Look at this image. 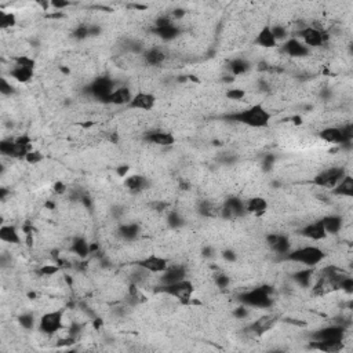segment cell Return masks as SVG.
I'll return each mask as SVG.
<instances>
[{
  "instance_id": "28",
  "label": "cell",
  "mask_w": 353,
  "mask_h": 353,
  "mask_svg": "<svg viewBox=\"0 0 353 353\" xmlns=\"http://www.w3.org/2000/svg\"><path fill=\"white\" fill-rule=\"evenodd\" d=\"M90 243L84 239V237H80L77 236L75 237L72 243H70V251L76 254L79 258H86L90 255Z\"/></svg>"
},
{
  "instance_id": "23",
  "label": "cell",
  "mask_w": 353,
  "mask_h": 353,
  "mask_svg": "<svg viewBox=\"0 0 353 353\" xmlns=\"http://www.w3.org/2000/svg\"><path fill=\"white\" fill-rule=\"evenodd\" d=\"M166 53L159 47H150L144 51L145 62L150 66H159L166 61Z\"/></svg>"
},
{
  "instance_id": "52",
  "label": "cell",
  "mask_w": 353,
  "mask_h": 353,
  "mask_svg": "<svg viewBox=\"0 0 353 353\" xmlns=\"http://www.w3.org/2000/svg\"><path fill=\"white\" fill-rule=\"evenodd\" d=\"M171 24H174V21H172L171 17H170V16H160V17H157V18H156L155 29L168 27V25H171Z\"/></svg>"
},
{
  "instance_id": "16",
  "label": "cell",
  "mask_w": 353,
  "mask_h": 353,
  "mask_svg": "<svg viewBox=\"0 0 353 353\" xmlns=\"http://www.w3.org/2000/svg\"><path fill=\"white\" fill-rule=\"evenodd\" d=\"M187 279V268L182 265H168L164 272L161 273L160 276V284L161 286H167V284L176 283Z\"/></svg>"
},
{
  "instance_id": "40",
  "label": "cell",
  "mask_w": 353,
  "mask_h": 353,
  "mask_svg": "<svg viewBox=\"0 0 353 353\" xmlns=\"http://www.w3.org/2000/svg\"><path fill=\"white\" fill-rule=\"evenodd\" d=\"M18 323L22 328L25 330H32L35 324H36V319H35V315L32 313H22V315L18 316Z\"/></svg>"
},
{
  "instance_id": "43",
  "label": "cell",
  "mask_w": 353,
  "mask_h": 353,
  "mask_svg": "<svg viewBox=\"0 0 353 353\" xmlns=\"http://www.w3.org/2000/svg\"><path fill=\"white\" fill-rule=\"evenodd\" d=\"M72 36L76 39V40H84V39L90 38V33H89V25H79L76 28L75 31L72 32Z\"/></svg>"
},
{
  "instance_id": "8",
  "label": "cell",
  "mask_w": 353,
  "mask_h": 353,
  "mask_svg": "<svg viewBox=\"0 0 353 353\" xmlns=\"http://www.w3.org/2000/svg\"><path fill=\"white\" fill-rule=\"evenodd\" d=\"M312 339L315 342H343L345 337V328L338 324L323 327L320 330H316L312 335Z\"/></svg>"
},
{
  "instance_id": "22",
  "label": "cell",
  "mask_w": 353,
  "mask_h": 353,
  "mask_svg": "<svg viewBox=\"0 0 353 353\" xmlns=\"http://www.w3.org/2000/svg\"><path fill=\"white\" fill-rule=\"evenodd\" d=\"M332 195L343 196V198H352L353 196V176L346 174L335 187L331 189Z\"/></svg>"
},
{
  "instance_id": "5",
  "label": "cell",
  "mask_w": 353,
  "mask_h": 353,
  "mask_svg": "<svg viewBox=\"0 0 353 353\" xmlns=\"http://www.w3.org/2000/svg\"><path fill=\"white\" fill-rule=\"evenodd\" d=\"M62 328H64V310L47 312L39 320V330L48 337L55 335Z\"/></svg>"
},
{
  "instance_id": "56",
  "label": "cell",
  "mask_w": 353,
  "mask_h": 353,
  "mask_svg": "<svg viewBox=\"0 0 353 353\" xmlns=\"http://www.w3.org/2000/svg\"><path fill=\"white\" fill-rule=\"evenodd\" d=\"M202 257L204 259H211V258L215 257V250L213 246H204L202 248Z\"/></svg>"
},
{
  "instance_id": "36",
  "label": "cell",
  "mask_w": 353,
  "mask_h": 353,
  "mask_svg": "<svg viewBox=\"0 0 353 353\" xmlns=\"http://www.w3.org/2000/svg\"><path fill=\"white\" fill-rule=\"evenodd\" d=\"M167 225L171 228V229H181L182 226L185 225V220L178 211H170L167 214Z\"/></svg>"
},
{
  "instance_id": "57",
  "label": "cell",
  "mask_w": 353,
  "mask_h": 353,
  "mask_svg": "<svg viewBox=\"0 0 353 353\" xmlns=\"http://www.w3.org/2000/svg\"><path fill=\"white\" fill-rule=\"evenodd\" d=\"M70 3L69 2H62V0H53V2H50V6L53 7V9H55V10H62V9H66L68 6H69Z\"/></svg>"
},
{
  "instance_id": "2",
  "label": "cell",
  "mask_w": 353,
  "mask_h": 353,
  "mask_svg": "<svg viewBox=\"0 0 353 353\" xmlns=\"http://www.w3.org/2000/svg\"><path fill=\"white\" fill-rule=\"evenodd\" d=\"M273 293L275 290L271 286H261L257 289H252L250 291L243 293L239 297L243 305L248 308H258V309H269L273 305Z\"/></svg>"
},
{
  "instance_id": "29",
  "label": "cell",
  "mask_w": 353,
  "mask_h": 353,
  "mask_svg": "<svg viewBox=\"0 0 353 353\" xmlns=\"http://www.w3.org/2000/svg\"><path fill=\"white\" fill-rule=\"evenodd\" d=\"M268 210V202L263 198H252L248 202H246V211L248 214L254 215H262L267 213Z\"/></svg>"
},
{
  "instance_id": "49",
  "label": "cell",
  "mask_w": 353,
  "mask_h": 353,
  "mask_svg": "<svg viewBox=\"0 0 353 353\" xmlns=\"http://www.w3.org/2000/svg\"><path fill=\"white\" fill-rule=\"evenodd\" d=\"M339 290L345 291L346 294H352L353 293V279L346 275V276H345V278L341 280V283H339Z\"/></svg>"
},
{
  "instance_id": "18",
  "label": "cell",
  "mask_w": 353,
  "mask_h": 353,
  "mask_svg": "<svg viewBox=\"0 0 353 353\" xmlns=\"http://www.w3.org/2000/svg\"><path fill=\"white\" fill-rule=\"evenodd\" d=\"M156 105V97L150 93H137L134 94L133 100L129 104L130 109H139V111H150Z\"/></svg>"
},
{
  "instance_id": "63",
  "label": "cell",
  "mask_w": 353,
  "mask_h": 353,
  "mask_svg": "<svg viewBox=\"0 0 353 353\" xmlns=\"http://www.w3.org/2000/svg\"><path fill=\"white\" fill-rule=\"evenodd\" d=\"M7 193H9V191H7L6 188H2V189H0V199H2V200H6Z\"/></svg>"
},
{
  "instance_id": "39",
  "label": "cell",
  "mask_w": 353,
  "mask_h": 353,
  "mask_svg": "<svg viewBox=\"0 0 353 353\" xmlns=\"http://www.w3.org/2000/svg\"><path fill=\"white\" fill-rule=\"evenodd\" d=\"M148 275H149V272H146L145 269H142V268L137 265L135 271L131 273L130 282H131V284H135V286H141L148 279Z\"/></svg>"
},
{
  "instance_id": "1",
  "label": "cell",
  "mask_w": 353,
  "mask_h": 353,
  "mask_svg": "<svg viewBox=\"0 0 353 353\" xmlns=\"http://www.w3.org/2000/svg\"><path fill=\"white\" fill-rule=\"evenodd\" d=\"M224 119L228 122L244 124V126L254 127V129H263V127L269 126L272 115L269 111H267V108L263 107L262 104H255V105L239 111V112L225 115Z\"/></svg>"
},
{
  "instance_id": "31",
  "label": "cell",
  "mask_w": 353,
  "mask_h": 353,
  "mask_svg": "<svg viewBox=\"0 0 353 353\" xmlns=\"http://www.w3.org/2000/svg\"><path fill=\"white\" fill-rule=\"evenodd\" d=\"M293 280L301 287H305V289L310 287L312 282H313V269L305 267L304 269H301V271L293 275Z\"/></svg>"
},
{
  "instance_id": "61",
  "label": "cell",
  "mask_w": 353,
  "mask_h": 353,
  "mask_svg": "<svg viewBox=\"0 0 353 353\" xmlns=\"http://www.w3.org/2000/svg\"><path fill=\"white\" fill-rule=\"evenodd\" d=\"M54 191L57 193H64L65 191H66V188H65V185L62 182H57V184L54 185Z\"/></svg>"
},
{
  "instance_id": "17",
  "label": "cell",
  "mask_w": 353,
  "mask_h": 353,
  "mask_svg": "<svg viewBox=\"0 0 353 353\" xmlns=\"http://www.w3.org/2000/svg\"><path fill=\"white\" fill-rule=\"evenodd\" d=\"M144 139L149 144L157 145V146H172L175 144V137L174 134L167 133V131H161V130H155V131H149L145 134Z\"/></svg>"
},
{
  "instance_id": "48",
  "label": "cell",
  "mask_w": 353,
  "mask_h": 353,
  "mask_svg": "<svg viewBox=\"0 0 353 353\" xmlns=\"http://www.w3.org/2000/svg\"><path fill=\"white\" fill-rule=\"evenodd\" d=\"M220 161L221 164L232 166V164H235L236 161H237V156H236L235 153H232V152H225V153H222V155L220 156Z\"/></svg>"
},
{
  "instance_id": "44",
  "label": "cell",
  "mask_w": 353,
  "mask_h": 353,
  "mask_svg": "<svg viewBox=\"0 0 353 353\" xmlns=\"http://www.w3.org/2000/svg\"><path fill=\"white\" fill-rule=\"evenodd\" d=\"M271 29H272L273 36H275V39H276L278 42L286 40V38L289 36L287 29H286V27H283V25H275V27H271Z\"/></svg>"
},
{
  "instance_id": "10",
  "label": "cell",
  "mask_w": 353,
  "mask_h": 353,
  "mask_svg": "<svg viewBox=\"0 0 353 353\" xmlns=\"http://www.w3.org/2000/svg\"><path fill=\"white\" fill-rule=\"evenodd\" d=\"M32 150V145L20 144L17 139H3L0 142V152L13 159H25V156Z\"/></svg>"
},
{
  "instance_id": "38",
  "label": "cell",
  "mask_w": 353,
  "mask_h": 353,
  "mask_svg": "<svg viewBox=\"0 0 353 353\" xmlns=\"http://www.w3.org/2000/svg\"><path fill=\"white\" fill-rule=\"evenodd\" d=\"M17 24V18L13 13L0 11V29H10Z\"/></svg>"
},
{
  "instance_id": "37",
  "label": "cell",
  "mask_w": 353,
  "mask_h": 353,
  "mask_svg": "<svg viewBox=\"0 0 353 353\" xmlns=\"http://www.w3.org/2000/svg\"><path fill=\"white\" fill-rule=\"evenodd\" d=\"M198 211L202 217L210 218V217H214L215 213H217V209H215V206L210 200H202L198 206Z\"/></svg>"
},
{
  "instance_id": "19",
  "label": "cell",
  "mask_w": 353,
  "mask_h": 353,
  "mask_svg": "<svg viewBox=\"0 0 353 353\" xmlns=\"http://www.w3.org/2000/svg\"><path fill=\"white\" fill-rule=\"evenodd\" d=\"M301 235L309 239V240H315V241H320L324 240L327 237V232L324 229V226L321 224V221H316V222H312V224L305 225L300 232Z\"/></svg>"
},
{
  "instance_id": "60",
  "label": "cell",
  "mask_w": 353,
  "mask_h": 353,
  "mask_svg": "<svg viewBox=\"0 0 353 353\" xmlns=\"http://www.w3.org/2000/svg\"><path fill=\"white\" fill-rule=\"evenodd\" d=\"M185 14H187V11L184 10V9H175V10L171 13V18H174V20H181V18L185 17Z\"/></svg>"
},
{
  "instance_id": "47",
  "label": "cell",
  "mask_w": 353,
  "mask_h": 353,
  "mask_svg": "<svg viewBox=\"0 0 353 353\" xmlns=\"http://www.w3.org/2000/svg\"><path fill=\"white\" fill-rule=\"evenodd\" d=\"M214 282L217 287H220V289H226V287L230 284V278L228 276V275H225V273H218V275L215 276Z\"/></svg>"
},
{
  "instance_id": "13",
  "label": "cell",
  "mask_w": 353,
  "mask_h": 353,
  "mask_svg": "<svg viewBox=\"0 0 353 353\" xmlns=\"http://www.w3.org/2000/svg\"><path fill=\"white\" fill-rule=\"evenodd\" d=\"M268 246L271 247V250L275 251L279 255H287L291 251V243L290 239L286 235L282 233H271L267 236Z\"/></svg>"
},
{
  "instance_id": "12",
  "label": "cell",
  "mask_w": 353,
  "mask_h": 353,
  "mask_svg": "<svg viewBox=\"0 0 353 353\" xmlns=\"http://www.w3.org/2000/svg\"><path fill=\"white\" fill-rule=\"evenodd\" d=\"M278 320V316L273 315V313H268V315L258 317L255 321H252L251 324L247 327V331L250 332L251 335H254V337H259V335H263L269 330H272L273 327L276 326Z\"/></svg>"
},
{
  "instance_id": "34",
  "label": "cell",
  "mask_w": 353,
  "mask_h": 353,
  "mask_svg": "<svg viewBox=\"0 0 353 353\" xmlns=\"http://www.w3.org/2000/svg\"><path fill=\"white\" fill-rule=\"evenodd\" d=\"M153 32H155L156 36L160 38L161 40L170 42V40H174V39L180 35V28L176 27L175 24H171V25H168V27L155 29Z\"/></svg>"
},
{
  "instance_id": "14",
  "label": "cell",
  "mask_w": 353,
  "mask_h": 353,
  "mask_svg": "<svg viewBox=\"0 0 353 353\" xmlns=\"http://www.w3.org/2000/svg\"><path fill=\"white\" fill-rule=\"evenodd\" d=\"M137 265L142 268V269H145L146 272L159 273V275H161V273L164 272L167 268H168V261H167L166 258L160 257V255H155V254H152V255H149V257H146L144 258V259L138 261Z\"/></svg>"
},
{
  "instance_id": "27",
  "label": "cell",
  "mask_w": 353,
  "mask_h": 353,
  "mask_svg": "<svg viewBox=\"0 0 353 353\" xmlns=\"http://www.w3.org/2000/svg\"><path fill=\"white\" fill-rule=\"evenodd\" d=\"M320 221L326 229L327 235H337L338 232L342 229L343 220L339 215H327Z\"/></svg>"
},
{
  "instance_id": "4",
  "label": "cell",
  "mask_w": 353,
  "mask_h": 353,
  "mask_svg": "<svg viewBox=\"0 0 353 353\" xmlns=\"http://www.w3.org/2000/svg\"><path fill=\"white\" fill-rule=\"evenodd\" d=\"M161 293H164L167 295H171L172 298H176L178 301H181L184 304H188L191 298H192L193 293H195V286L191 280H181L176 283L167 284V286H160L159 289Z\"/></svg>"
},
{
  "instance_id": "50",
  "label": "cell",
  "mask_w": 353,
  "mask_h": 353,
  "mask_svg": "<svg viewBox=\"0 0 353 353\" xmlns=\"http://www.w3.org/2000/svg\"><path fill=\"white\" fill-rule=\"evenodd\" d=\"M275 163H276V156L275 155H271V153H268V155L263 156L262 159V170L263 171H271L273 168V166H275Z\"/></svg>"
},
{
  "instance_id": "42",
  "label": "cell",
  "mask_w": 353,
  "mask_h": 353,
  "mask_svg": "<svg viewBox=\"0 0 353 353\" xmlns=\"http://www.w3.org/2000/svg\"><path fill=\"white\" fill-rule=\"evenodd\" d=\"M16 93V89L6 77L0 79V94L3 97H10Z\"/></svg>"
},
{
  "instance_id": "21",
  "label": "cell",
  "mask_w": 353,
  "mask_h": 353,
  "mask_svg": "<svg viewBox=\"0 0 353 353\" xmlns=\"http://www.w3.org/2000/svg\"><path fill=\"white\" fill-rule=\"evenodd\" d=\"M133 100V94L127 86H122L115 89L109 100H108V104H112V105H129L130 102Z\"/></svg>"
},
{
  "instance_id": "7",
  "label": "cell",
  "mask_w": 353,
  "mask_h": 353,
  "mask_svg": "<svg viewBox=\"0 0 353 353\" xmlns=\"http://www.w3.org/2000/svg\"><path fill=\"white\" fill-rule=\"evenodd\" d=\"M346 174L348 172L343 167H330V168H326V170L319 172L312 182L315 184L316 187L332 189Z\"/></svg>"
},
{
  "instance_id": "24",
  "label": "cell",
  "mask_w": 353,
  "mask_h": 353,
  "mask_svg": "<svg viewBox=\"0 0 353 353\" xmlns=\"http://www.w3.org/2000/svg\"><path fill=\"white\" fill-rule=\"evenodd\" d=\"M255 44L263 48H273L278 46V40L275 39L271 27H263L255 39Z\"/></svg>"
},
{
  "instance_id": "59",
  "label": "cell",
  "mask_w": 353,
  "mask_h": 353,
  "mask_svg": "<svg viewBox=\"0 0 353 353\" xmlns=\"http://www.w3.org/2000/svg\"><path fill=\"white\" fill-rule=\"evenodd\" d=\"M102 32V28L98 27V25H89V33H90V38H93V36H98V35H101Z\"/></svg>"
},
{
  "instance_id": "32",
  "label": "cell",
  "mask_w": 353,
  "mask_h": 353,
  "mask_svg": "<svg viewBox=\"0 0 353 353\" xmlns=\"http://www.w3.org/2000/svg\"><path fill=\"white\" fill-rule=\"evenodd\" d=\"M320 138L328 144H342V133H341L339 127H327V129L321 130Z\"/></svg>"
},
{
  "instance_id": "15",
  "label": "cell",
  "mask_w": 353,
  "mask_h": 353,
  "mask_svg": "<svg viewBox=\"0 0 353 353\" xmlns=\"http://www.w3.org/2000/svg\"><path fill=\"white\" fill-rule=\"evenodd\" d=\"M282 51L284 54H287L290 57H294V58H301V57H306L309 55L310 48L306 47L305 44L301 42L300 39L291 38L287 42H284L282 46Z\"/></svg>"
},
{
  "instance_id": "3",
  "label": "cell",
  "mask_w": 353,
  "mask_h": 353,
  "mask_svg": "<svg viewBox=\"0 0 353 353\" xmlns=\"http://www.w3.org/2000/svg\"><path fill=\"white\" fill-rule=\"evenodd\" d=\"M324 257H326L324 251L317 246L301 247L298 250H291L287 255H284L287 261L302 263L306 268H315L324 259Z\"/></svg>"
},
{
  "instance_id": "9",
  "label": "cell",
  "mask_w": 353,
  "mask_h": 353,
  "mask_svg": "<svg viewBox=\"0 0 353 353\" xmlns=\"http://www.w3.org/2000/svg\"><path fill=\"white\" fill-rule=\"evenodd\" d=\"M246 202L237 196H229L221 209V217L225 220H236L246 214Z\"/></svg>"
},
{
  "instance_id": "20",
  "label": "cell",
  "mask_w": 353,
  "mask_h": 353,
  "mask_svg": "<svg viewBox=\"0 0 353 353\" xmlns=\"http://www.w3.org/2000/svg\"><path fill=\"white\" fill-rule=\"evenodd\" d=\"M124 185L129 189L131 193H141L144 192L145 189H148L150 185L149 180L144 175H138V174H134L126 178Z\"/></svg>"
},
{
  "instance_id": "55",
  "label": "cell",
  "mask_w": 353,
  "mask_h": 353,
  "mask_svg": "<svg viewBox=\"0 0 353 353\" xmlns=\"http://www.w3.org/2000/svg\"><path fill=\"white\" fill-rule=\"evenodd\" d=\"M226 97L229 100H241L244 97V91L240 90V89H232L226 93Z\"/></svg>"
},
{
  "instance_id": "54",
  "label": "cell",
  "mask_w": 353,
  "mask_h": 353,
  "mask_svg": "<svg viewBox=\"0 0 353 353\" xmlns=\"http://www.w3.org/2000/svg\"><path fill=\"white\" fill-rule=\"evenodd\" d=\"M81 330H83V326H81V324H79V323H73V324L69 327V330H68V335L72 338H75V339H77L79 335L81 334Z\"/></svg>"
},
{
  "instance_id": "6",
  "label": "cell",
  "mask_w": 353,
  "mask_h": 353,
  "mask_svg": "<svg viewBox=\"0 0 353 353\" xmlns=\"http://www.w3.org/2000/svg\"><path fill=\"white\" fill-rule=\"evenodd\" d=\"M89 89V94L91 97H94L96 100L101 102H107L109 100V97L115 91V81L111 79V77H107V76H101V77H97L96 80L91 83L90 86L87 87Z\"/></svg>"
},
{
  "instance_id": "53",
  "label": "cell",
  "mask_w": 353,
  "mask_h": 353,
  "mask_svg": "<svg viewBox=\"0 0 353 353\" xmlns=\"http://www.w3.org/2000/svg\"><path fill=\"white\" fill-rule=\"evenodd\" d=\"M222 258H224L226 262L233 263L237 261V254H236L235 250H232V248H226V250L222 251Z\"/></svg>"
},
{
  "instance_id": "41",
  "label": "cell",
  "mask_w": 353,
  "mask_h": 353,
  "mask_svg": "<svg viewBox=\"0 0 353 353\" xmlns=\"http://www.w3.org/2000/svg\"><path fill=\"white\" fill-rule=\"evenodd\" d=\"M14 65L17 66H24V68H29V69H35L36 68V61L31 57L27 55H20L14 58Z\"/></svg>"
},
{
  "instance_id": "30",
  "label": "cell",
  "mask_w": 353,
  "mask_h": 353,
  "mask_svg": "<svg viewBox=\"0 0 353 353\" xmlns=\"http://www.w3.org/2000/svg\"><path fill=\"white\" fill-rule=\"evenodd\" d=\"M11 79H14L18 83H28L33 79L35 76V69H29V68H24V66H17L14 65L10 69Z\"/></svg>"
},
{
  "instance_id": "46",
  "label": "cell",
  "mask_w": 353,
  "mask_h": 353,
  "mask_svg": "<svg viewBox=\"0 0 353 353\" xmlns=\"http://www.w3.org/2000/svg\"><path fill=\"white\" fill-rule=\"evenodd\" d=\"M232 315L235 316L236 319H239V320H246L247 317L250 316V310H248V306L246 305H239L237 308H236L235 310H233V313Z\"/></svg>"
},
{
  "instance_id": "58",
  "label": "cell",
  "mask_w": 353,
  "mask_h": 353,
  "mask_svg": "<svg viewBox=\"0 0 353 353\" xmlns=\"http://www.w3.org/2000/svg\"><path fill=\"white\" fill-rule=\"evenodd\" d=\"M123 213H124V209L122 207V206H113L112 210H111V214H112L113 218H116V220L122 218Z\"/></svg>"
},
{
  "instance_id": "25",
  "label": "cell",
  "mask_w": 353,
  "mask_h": 353,
  "mask_svg": "<svg viewBox=\"0 0 353 353\" xmlns=\"http://www.w3.org/2000/svg\"><path fill=\"white\" fill-rule=\"evenodd\" d=\"M119 236L126 241H134L138 239L141 233V228L135 222H129V224H122L119 226Z\"/></svg>"
},
{
  "instance_id": "26",
  "label": "cell",
  "mask_w": 353,
  "mask_h": 353,
  "mask_svg": "<svg viewBox=\"0 0 353 353\" xmlns=\"http://www.w3.org/2000/svg\"><path fill=\"white\" fill-rule=\"evenodd\" d=\"M0 240L9 244H20L21 236L18 233L16 226L13 225H2L0 226Z\"/></svg>"
},
{
  "instance_id": "35",
  "label": "cell",
  "mask_w": 353,
  "mask_h": 353,
  "mask_svg": "<svg viewBox=\"0 0 353 353\" xmlns=\"http://www.w3.org/2000/svg\"><path fill=\"white\" fill-rule=\"evenodd\" d=\"M309 348L327 353H338L342 350L343 342H315L313 341L309 345Z\"/></svg>"
},
{
  "instance_id": "11",
  "label": "cell",
  "mask_w": 353,
  "mask_h": 353,
  "mask_svg": "<svg viewBox=\"0 0 353 353\" xmlns=\"http://www.w3.org/2000/svg\"><path fill=\"white\" fill-rule=\"evenodd\" d=\"M298 36H300L301 42L309 48L320 47V46H323V44L326 43L327 39H328V36H327L323 31L313 27H305L302 28V29H300Z\"/></svg>"
},
{
  "instance_id": "33",
  "label": "cell",
  "mask_w": 353,
  "mask_h": 353,
  "mask_svg": "<svg viewBox=\"0 0 353 353\" xmlns=\"http://www.w3.org/2000/svg\"><path fill=\"white\" fill-rule=\"evenodd\" d=\"M250 68H251V65H250V62H248L246 58L232 59L229 62V66H228V69H229L230 75L232 76L244 75L246 72L250 70Z\"/></svg>"
},
{
  "instance_id": "62",
  "label": "cell",
  "mask_w": 353,
  "mask_h": 353,
  "mask_svg": "<svg viewBox=\"0 0 353 353\" xmlns=\"http://www.w3.org/2000/svg\"><path fill=\"white\" fill-rule=\"evenodd\" d=\"M129 170H130L129 166H122V167H119L118 170H116V172H118L119 176H126V174L129 172Z\"/></svg>"
},
{
  "instance_id": "51",
  "label": "cell",
  "mask_w": 353,
  "mask_h": 353,
  "mask_svg": "<svg viewBox=\"0 0 353 353\" xmlns=\"http://www.w3.org/2000/svg\"><path fill=\"white\" fill-rule=\"evenodd\" d=\"M59 268L57 265H44L38 271L40 276H54L55 273H58Z\"/></svg>"
},
{
  "instance_id": "45",
  "label": "cell",
  "mask_w": 353,
  "mask_h": 353,
  "mask_svg": "<svg viewBox=\"0 0 353 353\" xmlns=\"http://www.w3.org/2000/svg\"><path fill=\"white\" fill-rule=\"evenodd\" d=\"M24 160L28 161L29 164H38V163H40V161L43 160V155H42L39 150L32 149L27 156H25V159H24Z\"/></svg>"
}]
</instances>
